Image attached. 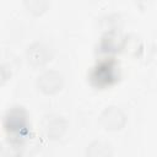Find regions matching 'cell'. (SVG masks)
<instances>
[{
	"label": "cell",
	"instance_id": "1",
	"mask_svg": "<svg viewBox=\"0 0 157 157\" xmlns=\"http://www.w3.org/2000/svg\"><path fill=\"white\" fill-rule=\"evenodd\" d=\"M120 67L113 58L98 60L88 72V81L96 88H105L119 81Z\"/></svg>",
	"mask_w": 157,
	"mask_h": 157
},
{
	"label": "cell",
	"instance_id": "2",
	"mask_svg": "<svg viewBox=\"0 0 157 157\" xmlns=\"http://www.w3.org/2000/svg\"><path fill=\"white\" fill-rule=\"evenodd\" d=\"M2 126L9 137L23 140L31 131V119L27 109L22 105H13L7 109L2 118Z\"/></svg>",
	"mask_w": 157,
	"mask_h": 157
},
{
	"label": "cell",
	"instance_id": "3",
	"mask_svg": "<svg viewBox=\"0 0 157 157\" xmlns=\"http://www.w3.org/2000/svg\"><path fill=\"white\" fill-rule=\"evenodd\" d=\"M67 129V120L58 113H50L43 117L42 130L44 135L50 140L60 139Z\"/></svg>",
	"mask_w": 157,
	"mask_h": 157
},
{
	"label": "cell",
	"instance_id": "4",
	"mask_svg": "<svg viewBox=\"0 0 157 157\" xmlns=\"http://www.w3.org/2000/svg\"><path fill=\"white\" fill-rule=\"evenodd\" d=\"M123 39H124V36L118 29L104 31V33L102 34L97 44V52L110 58L112 55L121 52Z\"/></svg>",
	"mask_w": 157,
	"mask_h": 157
},
{
	"label": "cell",
	"instance_id": "5",
	"mask_svg": "<svg viewBox=\"0 0 157 157\" xmlns=\"http://www.w3.org/2000/svg\"><path fill=\"white\" fill-rule=\"evenodd\" d=\"M99 123L105 130H120L126 123V114L119 107L109 105L104 108L99 114Z\"/></svg>",
	"mask_w": 157,
	"mask_h": 157
},
{
	"label": "cell",
	"instance_id": "6",
	"mask_svg": "<svg viewBox=\"0 0 157 157\" xmlns=\"http://www.w3.org/2000/svg\"><path fill=\"white\" fill-rule=\"evenodd\" d=\"M38 88L45 94H55L64 86V76L58 70H45L38 76Z\"/></svg>",
	"mask_w": 157,
	"mask_h": 157
},
{
	"label": "cell",
	"instance_id": "7",
	"mask_svg": "<svg viewBox=\"0 0 157 157\" xmlns=\"http://www.w3.org/2000/svg\"><path fill=\"white\" fill-rule=\"evenodd\" d=\"M27 61L36 67H40L45 65L52 59V50L50 48L43 42H33L27 47L26 50Z\"/></svg>",
	"mask_w": 157,
	"mask_h": 157
},
{
	"label": "cell",
	"instance_id": "8",
	"mask_svg": "<svg viewBox=\"0 0 157 157\" xmlns=\"http://www.w3.org/2000/svg\"><path fill=\"white\" fill-rule=\"evenodd\" d=\"M25 151L23 140L7 137L0 144V157H22Z\"/></svg>",
	"mask_w": 157,
	"mask_h": 157
},
{
	"label": "cell",
	"instance_id": "9",
	"mask_svg": "<svg viewBox=\"0 0 157 157\" xmlns=\"http://www.w3.org/2000/svg\"><path fill=\"white\" fill-rule=\"evenodd\" d=\"M121 50L125 52L128 55L140 56L141 53L144 52V42L141 37L137 36L136 33H130L128 36H124Z\"/></svg>",
	"mask_w": 157,
	"mask_h": 157
},
{
	"label": "cell",
	"instance_id": "10",
	"mask_svg": "<svg viewBox=\"0 0 157 157\" xmlns=\"http://www.w3.org/2000/svg\"><path fill=\"white\" fill-rule=\"evenodd\" d=\"M112 145L104 140H94L86 148V157H112Z\"/></svg>",
	"mask_w": 157,
	"mask_h": 157
},
{
	"label": "cell",
	"instance_id": "11",
	"mask_svg": "<svg viewBox=\"0 0 157 157\" xmlns=\"http://www.w3.org/2000/svg\"><path fill=\"white\" fill-rule=\"evenodd\" d=\"M23 4L27 7V10L33 15L43 13L47 10V7L49 6V2L45 0H26Z\"/></svg>",
	"mask_w": 157,
	"mask_h": 157
},
{
	"label": "cell",
	"instance_id": "12",
	"mask_svg": "<svg viewBox=\"0 0 157 157\" xmlns=\"http://www.w3.org/2000/svg\"><path fill=\"white\" fill-rule=\"evenodd\" d=\"M10 76H11L10 69L6 65H4V64L0 63V86H2L10 78Z\"/></svg>",
	"mask_w": 157,
	"mask_h": 157
}]
</instances>
